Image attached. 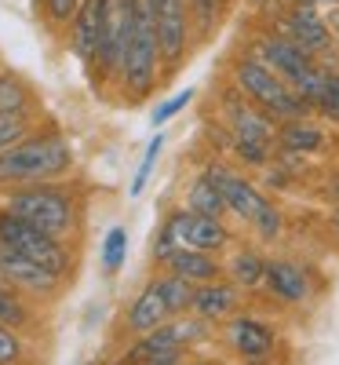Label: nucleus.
<instances>
[{"label":"nucleus","mask_w":339,"mask_h":365,"mask_svg":"<svg viewBox=\"0 0 339 365\" xmlns=\"http://www.w3.org/2000/svg\"><path fill=\"white\" fill-rule=\"evenodd\" d=\"M73 168V146L58 132H33L0 154V187H33L58 182Z\"/></svg>","instance_id":"1"},{"label":"nucleus","mask_w":339,"mask_h":365,"mask_svg":"<svg viewBox=\"0 0 339 365\" xmlns=\"http://www.w3.org/2000/svg\"><path fill=\"white\" fill-rule=\"evenodd\" d=\"M230 84L241 91L249 103H256L263 113H270L273 120H292V117H311V103H306L299 91L277 77L259 55H237L230 66Z\"/></svg>","instance_id":"2"},{"label":"nucleus","mask_w":339,"mask_h":365,"mask_svg":"<svg viewBox=\"0 0 339 365\" xmlns=\"http://www.w3.org/2000/svg\"><path fill=\"white\" fill-rule=\"evenodd\" d=\"M204 179L223 194L226 212H234L241 223H249L263 241L281 237V230H285L281 208H277V205L256 187L252 179H244L241 172H234V168L223 165V161H208V165H204Z\"/></svg>","instance_id":"3"},{"label":"nucleus","mask_w":339,"mask_h":365,"mask_svg":"<svg viewBox=\"0 0 339 365\" xmlns=\"http://www.w3.org/2000/svg\"><path fill=\"white\" fill-rule=\"evenodd\" d=\"M4 208L11 216L33 223L44 234L70 237L77 230V197L58 182H33V187H11Z\"/></svg>","instance_id":"4"},{"label":"nucleus","mask_w":339,"mask_h":365,"mask_svg":"<svg viewBox=\"0 0 339 365\" xmlns=\"http://www.w3.org/2000/svg\"><path fill=\"white\" fill-rule=\"evenodd\" d=\"M161 66L165 63H161V44H157V29H153V15L146 8V0H139L132 41H128L125 58H120V70H117V81L125 84V96L132 103L146 99L150 91L157 88Z\"/></svg>","instance_id":"5"},{"label":"nucleus","mask_w":339,"mask_h":365,"mask_svg":"<svg viewBox=\"0 0 339 365\" xmlns=\"http://www.w3.org/2000/svg\"><path fill=\"white\" fill-rule=\"evenodd\" d=\"M0 241H4V245H11L15 252H22V256H29V259L51 267L55 274H66V270H70V249L63 245V237L37 230L33 223L11 216L8 208L0 212Z\"/></svg>","instance_id":"6"},{"label":"nucleus","mask_w":339,"mask_h":365,"mask_svg":"<svg viewBox=\"0 0 339 365\" xmlns=\"http://www.w3.org/2000/svg\"><path fill=\"white\" fill-rule=\"evenodd\" d=\"M146 8L153 15V29H157V44H161V63L172 70L179 66L190 51L194 37V15L187 0H146Z\"/></svg>","instance_id":"7"},{"label":"nucleus","mask_w":339,"mask_h":365,"mask_svg":"<svg viewBox=\"0 0 339 365\" xmlns=\"http://www.w3.org/2000/svg\"><path fill=\"white\" fill-rule=\"evenodd\" d=\"M135 8H139V0H113L106 34H103V44H99V55H95V66H91V73L99 81L117 77L120 58H125V48H128L132 29H135Z\"/></svg>","instance_id":"8"},{"label":"nucleus","mask_w":339,"mask_h":365,"mask_svg":"<svg viewBox=\"0 0 339 365\" xmlns=\"http://www.w3.org/2000/svg\"><path fill=\"white\" fill-rule=\"evenodd\" d=\"M110 8L113 0H80L77 15L70 19V51L80 66H95V55L106 34V22H110Z\"/></svg>","instance_id":"9"},{"label":"nucleus","mask_w":339,"mask_h":365,"mask_svg":"<svg viewBox=\"0 0 339 365\" xmlns=\"http://www.w3.org/2000/svg\"><path fill=\"white\" fill-rule=\"evenodd\" d=\"M277 29L273 34H281V37H288L292 44H299L303 51H311L314 58H321V55H332V26H328V19L318 11V8H285V15L273 22Z\"/></svg>","instance_id":"10"},{"label":"nucleus","mask_w":339,"mask_h":365,"mask_svg":"<svg viewBox=\"0 0 339 365\" xmlns=\"http://www.w3.org/2000/svg\"><path fill=\"white\" fill-rule=\"evenodd\" d=\"M0 274H4V282L15 285L19 292H33V296H51L58 289V282H63V274H55L51 267L15 252L4 241H0Z\"/></svg>","instance_id":"11"},{"label":"nucleus","mask_w":339,"mask_h":365,"mask_svg":"<svg viewBox=\"0 0 339 365\" xmlns=\"http://www.w3.org/2000/svg\"><path fill=\"white\" fill-rule=\"evenodd\" d=\"M223 110H226V128L234 139H252V143H277V120L270 113H263L256 103H249L241 91H226L223 99Z\"/></svg>","instance_id":"12"},{"label":"nucleus","mask_w":339,"mask_h":365,"mask_svg":"<svg viewBox=\"0 0 339 365\" xmlns=\"http://www.w3.org/2000/svg\"><path fill=\"white\" fill-rule=\"evenodd\" d=\"M168 227L175 230L179 245H187V249L219 252V249L230 245V230L223 227V220L201 216V212H190V208H175L168 216Z\"/></svg>","instance_id":"13"},{"label":"nucleus","mask_w":339,"mask_h":365,"mask_svg":"<svg viewBox=\"0 0 339 365\" xmlns=\"http://www.w3.org/2000/svg\"><path fill=\"white\" fill-rule=\"evenodd\" d=\"M263 285L273 299L281 303H303L311 296V274H306L296 259H266V274H263Z\"/></svg>","instance_id":"14"},{"label":"nucleus","mask_w":339,"mask_h":365,"mask_svg":"<svg viewBox=\"0 0 339 365\" xmlns=\"http://www.w3.org/2000/svg\"><path fill=\"white\" fill-rule=\"evenodd\" d=\"M281 154H299V158H311V154H321L328 146V135L318 120L311 117H292V120H277V143Z\"/></svg>","instance_id":"15"},{"label":"nucleus","mask_w":339,"mask_h":365,"mask_svg":"<svg viewBox=\"0 0 339 365\" xmlns=\"http://www.w3.org/2000/svg\"><path fill=\"white\" fill-rule=\"evenodd\" d=\"M230 344L241 358H249V361H263L273 354V329L252 314H241L230 322Z\"/></svg>","instance_id":"16"},{"label":"nucleus","mask_w":339,"mask_h":365,"mask_svg":"<svg viewBox=\"0 0 339 365\" xmlns=\"http://www.w3.org/2000/svg\"><path fill=\"white\" fill-rule=\"evenodd\" d=\"M128 332H135V336H142V332H153V329H161L165 322H172V311H168V303L161 296V285L157 278L146 282V289L135 296V303L128 307Z\"/></svg>","instance_id":"17"},{"label":"nucleus","mask_w":339,"mask_h":365,"mask_svg":"<svg viewBox=\"0 0 339 365\" xmlns=\"http://www.w3.org/2000/svg\"><path fill=\"white\" fill-rule=\"evenodd\" d=\"M165 267H168L172 274H179V278L194 282V285L215 282V278L223 274V263L215 259V252H204V249H187V245H179V249L165 259Z\"/></svg>","instance_id":"18"},{"label":"nucleus","mask_w":339,"mask_h":365,"mask_svg":"<svg viewBox=\"0 0 339 365\" xmlns=\"http://www.w3.org/2000/svg\"><path fill=\"white\" fill-rule=\"evenodd\" d=\"M237 285L234 282H204L194 292V314H201L204 322H223L237 311Z\"/></svg>","instance_id":"19"},{"label":"nucleus","mask_w":339,"mask_h":365,"mask_svg":"<svg viewBox=\"0 0 339 365\" xmlns=\"http://www.w3.org/2000/svg\"><path fill=\"white\" fill-rule=\"evenodd\" d=\"M226 270H230V278H234L237 289H256V285H263L266 256H263L259 249H237V252L230 256Z\"/></svg>","instance_id":"20"},{"label":"nucleus","mask_w":339,"mask_h":365,"mask_svg":"<svg viewBox=\"0 0 339 365\" xmlns=\"http://www.w3.org/2000/svg\"><path fill=\"white\" fill-rule=\"evenodd\" d=\"M187 208H190V212H201V216H212V220H223V216H226L223 194L215 190L204 175L190 182V190H187Z\"/></svg>","instance_id":"21"},{"label":"nucleus","mask_w":339,"mask_h":365,"mask_svg":"<svg viewBox=\"0 0 339 365\" xmlns=\"http://www.w3.org/2000/svg\"><path fill=\"white\" fill-rule=\"evenodd\" d=\"M157 285H161V296H165V303H168L172 318L194 311V292H197L194 282H187V278H179V274L168 270V274H161V278H157Z\"/></svg>","instance_id":"22"},{"label":"nucleus","mask_w":339,"mask_h":365,"mask_svg":"<svg viewBox=\"0 0 339 365\" xmlns=\"http://www.w3.org/2000/svg\"><path fill=\"white\" fill-rule=\"evenodd\" d=\"M26 135H33V110H8L0 113V154L22 143Z\"/></svg>","instance_id":"23"},{"label":"nucleus","mask_w":339,"mask_h":365,"mask_svg":"<svg viewBox=\"0 0 339 365\" xmlns=\"http://www.w3.org/2000/svg\"><path fill=\"white\" fill-rule=\"evenodd\" d=\"M33 106V96H29V88L19 73L11 70H0V113L8 110H29Z\"/></svg>","instance_id":"24"},{"label":"nucleus","mask_w":339,"mask_h":365,"mask_svg":"<svg viewBox=\"0 0 339 365\" xmlns=\"http://www.w3.org/2000/svg\"><path fill=\"white\" fill-rule=\"evenodd\" d=\"M0 322L11 325V329H19V325H26V322H29V307L22 303L19 289L4 282V274H0Z\"/></svg>","instance_id":"25"},{"label":"nucleus","mask_w":339,"mask_h":365,"mask_svg":"<svg viewBox=\"0 0 339 365\" xmlns=\"http://www.w3.org/2000/svg\"><path fill=\"white\" fill-rule=\"evenodd\" d=\"M128 259V230L125 227H113L106 230V241H103V270L106 274H117Z\"/></svg>","instance_id":"26"},{"label":"nucleus","mask_w":339,"mask_h":365,"mask_svg":"<svg viewBox=\"0 0 339 365\" xmlns=\"http://www.w3.org/2000/svg\"><path fill=\"white\" fill-rule=\"evenodd\" d=\"M161 150H165V135L157 132V135L150 139L146 154H142V165H139V172H135V179H132V187H128V194H132V197H139V194L146 190V182H150V172H153V165H157Z\"/></svg>","instance_id":"27"},{"label":"nucleus","mask_w":339,"mask_h":365,"mask_svg":"<svg viewBox=\"0 0 339 365\" xmlns=\"http://www.w3.org/2000/svg\"><path fill=\"white\" fill-rule=\"evenodd\" d=\"M187 4H190L194 22L201 26V34H212V29L219 26V19H223L226 0H187Z\"/></svg>","instance_id":"28"},{"label":"nucleus","mask_w":339,"mask_h":365,"mask_svg":"<svg viewBox=\"0 0 339 365\" xmlns=\"http://www.w3.org/2000/svg\"><path fill=\"white\" fill-rule=\"evenodd\" d=\"M190 103H194V88H187V91H175L172 99H165V103H161L157 110L150 113V125H153V128H165L168 120H172V117H175L179 110H187Z\"/></svg>","instance_id":"29"},{"label":"nucleus","mask_w":339,"mask_h":365,"mask_svg":"<svg viewBox=\"0 0 339 365\" xmlns=\"http://www.w3.org/2000/svg\"><path fill=\"white\" fill-rule=\"evenodd\" d=\"M22 354H26V347H22V340L15 336V329L0 322V365H19Z\"/></svg>","instance_id":"30"},{"label":"nucleus","mask_w":339,"mask_h":365,"mask_svg":"<svg viewBox=\"0 0 339 365\" xmlns=\"http://www.w3.org/2000/svg\"><path fill=\"white\" fill-rule=\"evenodd\" d=\"M44 4V15L55 22V26H70V19L77 15L80 0H41Z\"/></svg>","instance_id":"31"},{"label":"nucleus","mask_w":339,"mask_h":365,"mask_svg":"<svg viewBox=\"0 0 339 365\" xmlns=\"http://www.w3.org/2000/svg\"><path fill=\"white\" fill-rule=\"evenodd\" d=\"M175 249H179V237H175V230H172V227H168V220H165V227L157 230V237H153V259L165 263Z\"/></svg>","instance_id":"32"},{"label":"nucleus","mask_w":339,"mask_h":365,"mask_svg":"<svg viewBox=\"0 0 339 365\" xmlns=\"http://www.w3.org/2000/svg\"><path fill=\"white\" fill-rule=\"evenodd\" d=\"M182 354H187V347H175V351H165V354L146 358L142 365H182Z\"/></svg>","instance_id":"33"},{"label":"nucleus","mask_w":339,"mask_h":365,"mask_svg":"<svg viewBox=\"0 0 339 365\" xmlns=\"http://www.w3.org/2000/svg\"><path fill=\"white\" fill-rule=\"evenodd\" d=\"M325 194L339 205V172H332V175H328V182H325Z\"/></svg>","instance_id":"34"},{"label":"nucleus","mask_w":339,"mask_h":365,"mask_svg":"<svg viewBox=\"0 0 339 365\" xmlns=\"http://www.w3.org/2000/svg\"><path fill=\"white\" fill-rule=\"evenodd\" d=\"M328 227H332V234L339 237V205H332V212H328Z\"/></svg>","instance_id":"35"},{"label":"nucleus","mask_w":339,"mask_h":365,"mask_svg":"<svg viewBox=\"0 0 339 365\" xmlns=\"http://www.w3.org/2000/svg\"><path fill=\"white\" fill-rule=\"evenodd\" d=\"M285 4H292V8H318L321 0H285Z\"/></svg>","instance_id":"36"},{"label":"nucleus","mask_w":339,"mask_h":365,"mask_svg":"<svg viewBox=\"0 0 339 365\" xmlns=\"http://www.w3.org/2000/svg\"><path fill=\"white\" fill-rule=\"evenodd\" d=\"M197 365H208V361H197Z\"/></svg>","instance_id":"37"}]
</instances>
